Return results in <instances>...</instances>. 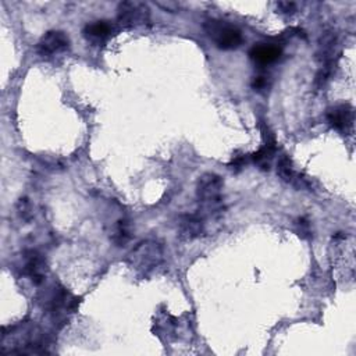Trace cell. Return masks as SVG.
I'll use <instances>...</instances> for the list:
<instances>
[{"instance_id": "6da1fadb", "label": "cell", "mask_w": 356, "mask_h": 356, "mask_svg": "<svg viewBox=\"0 0 356 356\" xmlns=\"http://www.w3.org/2000/svg\"><path fill=\"white\" fill-rule=\"evenodd\" d=\"M222 178L214 172H206L199 178L196 197L200 203V213L197 214H200L204 221L209 218H217L222 214Z\"/></svg>"}, {"instance_id": "7a4b0ae2", "label": "cell", "mask_w": 356, "mask_h": 356, "mask_svg": "<svg viewBox=\"0 0 356 356\" xmlns=\"http://www.w3.org/2000/svg\"><path fill=\"white\" fill-rule=\"evenodd\" d=\"M164 259V248L159 241L146 239L139 242L128 254L127 264L138 274L146 275L161 264Z\"/></svg>"}, {"instance_id": "3957f363", "label": "cell", "mask_w": 356, "mask_h": 356, "mask_svg": "<svg viewBox=\"0 0 356 356\" xmlns=\"http://www.w3.org/2000/svg\"><path fill=\"white\" fill-rule=\"evenodd\" d=\"M207 36L221 50L236 49L242 43V32L232 24L222 19H207L203 25Z\"/></svg>"}, {"instance_id": "277c9868", "label": "cell", "mask_w": 356, "mask_h": 356, "mask_svg": "<svg viewBox=\"0 0 356 356\" xmlns=\"http://www.w3.org/2000/svg\"><path fill=\"white\" fill-rule=\"evenodd\" d=\"M117 21L122 28L143 26L150 21V10L142 1H122L117 8Z\"/></svg>"}, {"instance_id": "5b68a950", "label": "cell", "mask_w": 356, "mask_h": 356, "mask_svg": "<svg viewBox=\"0 0 356 356\" xmlns=\"http://www.w3.org/2000/svg\"><path fill=\"white\" fill-rule=\"evenodd\" d=\"M338 39L337 33L332 29H327L318 39L316 58L320 63V70L327 72H334L338 58Z\"/></svg>"}, {"instance_id": "8992f818", "label": "cell", "mask_w": 356, "mask_h": 356, "mask_svg": "<svg viewBox=\"0 0 356 356\" xmlns=\"http://www.w3.org/2000/svg\"><path fill=\"white\" fill-rule=\"evenodd\" d=\"M79 300L64 288H54L47 300V310L54 318H64L67 314L74 313Z\"/></svg>"}, {"instance_id": "52a82bcc", "label": "cell", "mask_w": 356, "mask_h": 356, "mask_svg": "<svg viewBox=\"0 0 356 356\" xmlns=\"http://www.w3.org/2000/svg\"><path fill=\"white\" fill-rule=\"evenodd\" d=\"M68 46L70 39L63 31H49L38 42L36 51L42 57H50L65 51Z\"/></svg>"}, {"instance_id": "ba28073f", "label": "cell", "mask_w": 356, "mask_h": 356, "mask_svg": "<svg viewBox=\"0 0 356 356\" xmlns=\"http://www.w3.org/2000/svg\"><path fill=\"white\" fill-rule=\"evenodd\" d=\"M178 238L182 241H193L204 234V218L200 214H182L177 224Z\"/></svg>"}, {"instance_id": "9c48e42d", "label": "cell", "mask_w": 356, "mask_h": 356, "mask_svg": "<svg viewBox=\"0 0 356 356\" xmlns=\"http://www.w3.org/2000/svg\"><path fill=\"white\" fill-rule=\"evenodd\" d=\"M353 107L350 104H337L327 111V121L339 132L348 134L353 127Z\"/></svg>"}, {"instance_id": "30bf717a", "label": "cell", "mask_w": 356, "mask_h": 356, "mask_svg": "<svg viewBox=\"0 0 356 356\" xmlns=\"http://www.w3.org/2000/svg\"><path fill=\"white\" fill-rule=\"evenodd\" d=\"M281 47L274 43H257L249 50V57L254 64L270 65L281 57Z\"/></svg>"}, {"instance_id": "8fae6325", "label": "cell", "mask_w": 356, "mask_h": 356, "mask_svg": "<svg viewBox=\"0 0 356 356\" xmlns=\"http://www.w3.org/2000/svg\"><path fill=\"white\" fill-rule=\"evenodd\" d=\"M24 273L28 275L33 284H40L46 275V261L40 253L36 250H28L24 256Z\"/></svg>"}, {"instance_id": "7c38bea8", "label": "cell", "mask_w": 356, "mask_h": 356, "mask_svg": "<svg viewBox=\"0 0 356 356\" xmlns=\"http://www.w3.org/2000/svg\"><path fill=\"white\" fill-rule=\"evenodd\" d=\"M114 32V28L107 21H95L92 24H88L83 29V35L88 40L93 43H100L107 40Z\"/></svg>"}, {"instance_id": "4fadbf2b", "label": "cell", "mask_w": 356, "mask_h": 356, "mask_svg": "<svg viewBox=\"0 0 356 356\" xmlns=\"http://www.w3.org/2000/svg\"><path fill=\"white\" fill-rule=\"evenodd\" d=\"M277 174L280 175V178L285 182H295L299 181V178H296V172L292 167V161L288 156H281L278 163H277Z\"/></svg>"}, {"instance_id": "5bb4252c", "label": "cell", "mask_w": 356, "mask_h": 356, "mask_svg": "<svg viewBox=\"0 0 356 356\" xmlns=\"http://www.w3.org/2000/svg\"><path fill=\"white\" fill-rule=\"evenodd\" d=\"M278 7L285 14H292L296 10V4L292 1H281V3H278Z\"/></svg>"}, {"instance_id": "9a60e30c", "label": "cell", "mask_w": 356, "mask_h": 356, "mask_svg": "<svg viewBox=\"0 0 356 356\" xmlns=\"http://www.w3.org/2000/svg\"><path fill=\"white\" fill-rule=\"evenodd\" d=\"M252 86H253V89H257V90L266 88V86H267V79H266V76H254V78H253V82H252Z\"/></svg>"}, {"instance_id": "2e32d148", "label": "cell", "mask_w": 356, "mask_h": 356, "mask_svg": "<svg viewBox=\"0 0 356 356\" xmlns=\"http://www.w3.org/2000/svg\"><path fill=\"white\" fill-rule=\"evenodd\" d=\"M160 7H164L165 10H168V11H174L175 10V7H177V4L175 3H172V1H167L165 4L164 3H157Z\"/></svg>"}]
</instances>
